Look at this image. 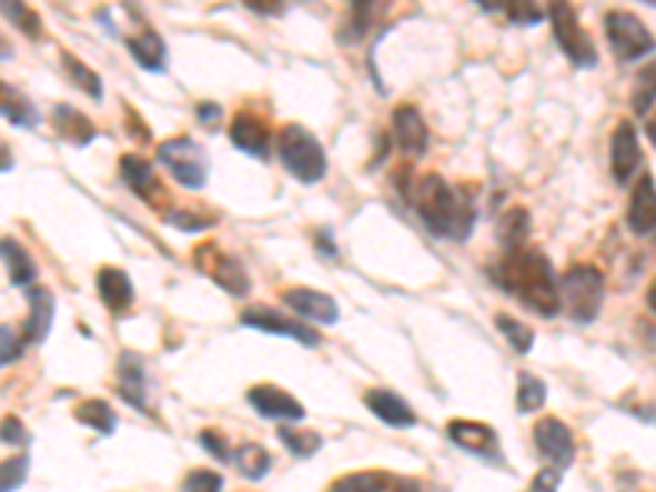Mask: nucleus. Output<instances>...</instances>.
<instances>
[{
	"instance_id": "9",
	"label": "nucleus",
	"mask_w": 656,
	"mask_h": 492,
	"mask_svg": "<svg viewBox=\"0 0 656 492\" xmlns=\"http://www.w3.org/2000/svg\"><path fill=\"white\" fill-rule=\"evenodd\" d=\"M194 267H198L201 273H208L223 292H230V295H236V299L250 292V277H246L243 263H240L236 257L218 250V247H211V243L201 247V250H194Z\"/></svg>"
},
{
	"instance_id": "53",
	"label": "nucleus",
	"mask_w": 656,
	"mask_h": 492,
	"mask_svg": "<svg viewBox=\"0 0 656 492\" xmlns=\"http://www.w3.org/2000/svg\"><path fill=\"white\" fill-rule=\"evenodd\" d=\"M654 237H656V233H654Z\"/></svg>"
},
{
	"instance_id": "6",
	"label": "nucleus",
	"mask_w": 656,
	"mask_h": 492,
	"mask_svg": "<svg viewBox=\"0 0 656 492\" xmlns=\"http://www.w3.org/2000/svg\"><path fill=\"white\" fill-rule=\"evenodd\" d=\"M158 161L171 171V178L188 188V191H201L208 184V171H211V158L208 151L194 139H168L158 144Z\"/></svg>"
},
{
	"instance_id": "24",
	"label": "nucleus",
	"mask_w": 656,
	"mask_h": 492,
	"mask_svg": "<svg viewBox=\"0 0 656 492\" xmlns=\"http://www.w3.org/2000/svg\"><path fill=\"white\" fill-rule=\"evenodd\" d=\"M125 47H129V53L135 57V63L148 72H164V63H168V47H164V40L145 27V30H139V33H132L129 40H125Z\"/></svg>"
},
{
	"instance_id": "52",
	"label": "nucleus",
	"mask_w": 656,
	"mask_h": 492,
	"mask_svg": "<svg viewBox=\"0 0 656 492\" xmlns=\"http://www.w3.org/2000/svg\"><path fill=\"white\" fill-rule=\"evenodd\" d=\"M644 3H650V7H656V0H644Z\"/></svg>"
},
{
	"instance_id": "16",
	"label": "nucleus",
	"mask_w": 656,
	"mask_h": 492,
	"mask_svg": "<svg viewBox=\"0 0 656 492\" xmlns=\"http://www.w3.org/2000/svg\"><path fill=\"white\" fill-rule=\"evenodd\" d=\"M391 129H394L397 148H401L407 158H421V154L427 151L431 132H427L424 116H421L414 106H397L394 116H391Z\"/></svg>"
},
{
	"instance_id": "32",
	"label": "nucleus",
	"mask_w": 656,
	"mask_h": 492,
	"mask_svg": "<svg viewBox=\"0 0 656 492\" xmlns=\"http://www.w3.org/2000/svg\"><path fill=\"white\" fill-rule=\"evenodd\" d=\"M63 72L73 79V86H79L89 99H95V102H102V79H99V72H92L82 60H75L73 53H63Z\"/></svg>"
},
{
	"instance_id": "39",
	"label": "nucleus",
	"mask_w": 656,
	"mask_h": 492,
	"mask_svg": "<svg viewBox=\"0 0 656 492\" xmlns=\"http://www.w3.org/2000/svg\"><path fill=\"white\" fill-rule=\"evenodd\" d=\"M181 490H188V492H194V490L218 492V490H223V476H220V473H214V470H191V473L184 476Z\"/></svg>"
},
{
	"instance_id": "37",
	"label": "nucleus",
	"mask_w": 656,
	"mask_h": 492,
	"mask_svg": "<svg viewBox=\"0 0 656 492\" xmlns=\"http://www.w3.org/2000/svg\"><path fill=\"white\" fill-rule=\"evenodd\" d=\"M27 473H30V456L27 453L23 456H13V460H3V466H0V490H20L23 480H27Z\"/></svg>"
},
{
	"instance_id": "23",
	"label": "nucleus",
	"mask_w": 656,
	"mask_h": 492,
	"mask_svg": "<svg viewBox=\"0 0 656 492\" xmlns=\"http://www.w3.org/2000/svg\"><path fill=\"white\" fill-rule=\"evenodd\" d=\"M119 174H122V181L129 184V191L132 194H139V198H145L154 204V198L161 194V188H158V174L151 171V164H148L145 158H139V154H122V161H119Z\"/></svg>"
},
{
	"instance_id": "46",
	"label": "nucleus",
	"mask_w": 656,
	"mask_h": 492,
	"mask_svg": "<svg viewBox=\"0 0 656 492\" xmlns=\"http://www.w3.org/2000/svg\"><path fill=\"white\" fill-rule=\"evenodd\" d=\"M125 116H129V129H132L135 141H151V132H148V125H142V119L135 116V109H125Z\"/></svg>"
},
{
	"instance_id": "1",
	"label": "nucleus",
	"mask_w": 656,
	"mask_h": 492,
	"mask_svg": "<svg viewBox=\"0 0 656 492\" xmlns=\"http://www.w3.org/2000/svg\"><path fill=\"white\" fill-rule=\"evenodd\" d=\"M493 277L525 309H532L545 319H555L565 309L562 305V282L542 250L509 247L506 257L499 260V267H493Z\"/></svg>"
},
{
	"instance_id": "42",
	"label": "nucleus",
	"mask_w": 656,
	"mask_h": 492,
	"mask_svg": "<svg viewBox=\"0 0 656 492\" xmlns=\"http://www.w3.org/2000/svg\"><path fill=\"white\" fill-rule=\"evenodd\" d=\"M3 443L10 446H30V433H27V426L17 421V418H3Z\"/></svg>"
},
{
	"instance_id": "28",
	"label": "nucleus",
	"mask_w": 656,
	"mask_h": 492,
	"mask_svg": "<svg viewBox=\"0 0 656 492\" xmlns=\"http://www.w3.org/2000/svg\"><path fill=\"white\" fill-rule=\"evenodd\" d=\"M545 398H548L545 381L532 371H518V391H515L518 414H538L545 408Z\"/></svg>"
},
{
	"instance_id": "47",
	"label": "nucleus",
	"mask_w": 656,
	"mask_h": 492,
	"mask_svg": "<svg viewBox=\"0 0 656 492\" xmlns=\"http://www.w3.org/2000/svg\"><path fill=\"white\" fill-rule=\"evenodd\" d=\"M377 3H381V0H352V7H355V13H359L362 27H365L367 20H371V13L377 10Z\"/></svg>"
},
{
	"instance_id": "34",
	"label": "nucleus",
	"mask_w": 656,
	"mask_h": 492,
	"mask_svg": "<svg viewBox=\"0 0 656 492\" xmlns=\"http://www.w3.org/2000/svg\"><path fill=\"white\" fill-rule=\"evenodd\" d=\"M0 7H3V17H7V23H13L23 37H40L43 33V23H40V17L23 3V0H0Z\"/></svg>"
},
{
	"instance_id": "18",
	"label": "nucleus",
	"mask_w": 656,
	"mask_h": 492,
	"mask_svg": "<svg viewBox=\"0 0 656 492\" xmlns=\"http://www.w3.org/2000/svg\"><path fill=\"white\" fill-rule=\"evenodd\" d=\"M627 223L637 237H654L656 233V181L654 174H647V171L634 188V198H630V208H627Z\"/></svg>"
},
{
	"instance_id": "33",
	"label": "nucleus",
	"mask_w": 656,
	"mask_h": 492,
	"mask_svg": "<svg viewBox=\"0 0 656 492\" xmlns=\"http://www.w3.org/2000/svg\"><path fill=\"white\" fill-rule=\"evenodd\" d=\"M280 443L290 450L292 456L309 460L322 450V436L315 430H292V426H280Z\"/></svg>"
},
{
	"instance_id": "17",
	"label": "nucleus",
	"mask_w": 656,
	"mask_h": 492,
	"mask_svg": "<svg viewBox=\"0 0 656 492\" xmlns=\"http://www.w3.org/2000/svg\"><path fill=\"white\" fill-rule=\"evenodd\" d=\"M365 408L377 418V421H384L387 426H397V430L417 423L414 408H411L401 394L384 391V388H371V391H365Z\"/></svg>"
},
{
	"instance_id": "22",
	"label": "nucleus",
	"mask_w": 656,
	"mask_h": 492,
	"mask_svg": "<svg viewBox=\"0 0 656 492\" xmlns=\"http://www.w3.org/2000/svg\"><path fill=\"white\" fill-rule=\"evenodd\" d=\"M335 492H381V490H424L421 480H404L391 473H349L332 483Z\"/></svg>"
},
{
	"instance_id": "20",
	"label": "nucleus",
	"mask_w": 656,
	"mask_h": 492,
	"mask_svg": "<svg viewBox=\"0 0 656 492\" xmlns=\"http://www.w3.org/2000/svg\"><path fill=\"white\" fill-rule=\"evenodd\" d=\"M95 289H99V299L109 312H129L132 302H135V285L129 280L125 270H115V267H102L95 273Z\"/></svg>"
},
{
	"instance_id": "41",
	"label": "nucleus",
	"mask_w": 656,
	"mask_h": 492,
	"mask_svg": "<svg viewBox=\"0 0 656 492\" xmlns=\"http://www.w3.org/2000/svg\"><path fill=\"white\" fill-rule=\"evenodd\" d=\"M198 440H201V446H204L211 456H218L220 463H226V460L233 456V450L226 446L223 433H218V430H201V433H198Z\"/></svg>"
},
{
	"instance_id": "27",
	"label": "nucleus",
	"mask_w": 656,
	"mask_h": 492,
	"mask_svg": "<svg viewBox=\"0 0 656 492\" xmlns=\"http://www.w3.org/2000/svg\"><path fill=\"white\" fill-rule=\"evenodd\" d=\"M230 463H236L240 476H246L250 483H256V480H263V476L270 473L273 456H270L260 443H243V446H236V450H233Z\"/></svg>"
},
{
	"instance_id": "43",
	"label": "nucleus",
	"mask_w": 656,
	"mask_h": 492,
	"mask_svg": "<svg viewBox=\"0 0 656 492\" xmlns=\"http://www.w3.org/2000/svg\"><path fill=\"white\" fill-rule=\"evenodd\" d=\"M178 230H188V233H194V230H204L211 220H204V217H194L191 211H174L171 217H168Z\"/></svg>"
},
{
	"instance_id": "51",
	"label": "nucleus",
	"mask_w": 656,
	"mask_h": 492,
	"mask_svg": "<svg viewBox=\"0 0 656 492\" xmlns=\"http://www.w3.org/2000/svg\"><path fill=\"white\" fill-rule=\"evenodd\" d=\"M650 139L656 141V122H650Z\"/></svg>"
},
{
	"instance_id": "29",
	"label": "nucleus",
	"mask_w": 656,
	"mask_h": 492,
	"mask_svg": "<svg viewBox=\"0 0 656 492\" xmlns=\"http://www.w3.org/2000/svg\"><path fill=\"white\" fill-rule=\"evenodd\" d=\"M3 119H7L10 125H17V129H33V125L40 122L33 102H30L23 92L10 89V86H3Z\"/></svg>"
},
{
	"instance_id": "2",
	"label": "nucleus",
	"mask_w": 656,
	"mask_h": 492,
	"mask_svg": "<svg viewBox=\"0 0 656 492\" xmlns=\"http://www.w3.org/2000/svg\"><path fill=\"white\" fill-rule=\"evenodd\" d=\"M411 204H414V211L421 213L424 227L437 237L466 240L473 223H476L473 201H463L440 174H424L411 188Z\"/></svg>"
},
{
	"instance_id": "31",
	"label": "nucleus",
	"mask_w": 656,
	"mask_h": 492,
	"mask_svg": "<svg viewBox=\"0 0 656 492\" xmlns=\"http://www.w3.org/2000/svg\"><path fill=\"white\" fill-rule=\"evenodd\" d=\"M630 106H634V112L640 116V119H647L650 112H654L656 106V60L654 63H647L640 76H637V82H634V92H630Z\"/></svg>"
},
{
	"instance_id": "19",
	"label": "nucleus",
	"mask_w": 656,
	"mask_h": 492,
	"mask_svg": "<svg viewBox=\"0 0 656 492\" xmlns=\"http://www.w3.org/2000/svg\"><path fill=\"white\" fill-rule=\"evenodd\" d=\"M230 141L243 154H253V158H266L270 154V129H266V122L260 116L236 112L233 122H230Z\"/></svg>"
},
{
	"instance_id": "49",
	"label": "nucleus",
	"mask_w": 656,
	"mask_h": 492,
	"mask_svg": "<svg viewBox=\"0 0 656 492\" xmlns=\"http://www.w3.org/2000/svg\"><path fill=\"white\" fill-rule=\"evenodd\" d=\"M486 13H496V10H503L506 7V0H476Z\"/></svg>"
},
{
	"instance_id": "15",
	"label": "nucleus",
	"mask_w": 656,
	"mask_h": 492,
	"mask_svg": "<svg viewBox=\"0 0 656 492\" xmlns=\"http://www.w3.org/2000/svg\"><path fill=\"white\" fill-rule=\"evenodd\" d=\"M27 302H30V312H27V322H23V339H27V345H43L50 329H53L57 299L47 285H30Z\"/></svg>"
},
{
	"instance_id": "48",
	"label": "nucleus",
	"mask_w": 656,
	"mask_h": 492,
	"mask_svg": "<svg viewBox=\"0 0 656 492\" xmlns=\"http://www.w3.org/2000/svg\"><path fill=\"white\" fill-rule=\"evenodd\" d=\"M198 119H204V125H214V119H220L218 106H198Z\"/></svg>"
},
{
	"instance_id": "45",
	"label": "nucleus",
	"mask_w": 656,
	"mask_h": 492,
	"mask_svg": "<svg viewBox=\"0 0 656 492\" xmlns=\"http://www.w3.org/2000/svg\"><path fill=\"white\" fill-rule=\"evenodd\" d=\"M558 483H562V470L548 466V470H542V473L532 480V490H558Z\"/></svg>"
},
{
	"instance_id": "30",
	"label": "nucleus",
	"mask_w": 656,
	"mask_h": 492,
	"mask_svg": "<svg viewBox=\"0 0 656 492\" xmlns=\"http://www.w3.org/2000/svg\"><path fill=\"white\" fill-rule=\"evenodd\" d=\"M75 421L89 426V430H95V433H102V436L115 433V411L105 401H82L75 408Z\"/></svg>"
},
{
	"instance_id": "4",
	"label": "nucleus",
	"mask_w": 656,
	"mask_h": 492,
	"mask_svg": "<svg viewBox=\"0 0 656 492\" xmlns=\"http://www.w3.org/2000/svg\"><path fill=\"white\" fill-rule=\"evenodd\" d=\"M558 282H562V305L568 319L578 325H591L601 315V302H604L601 270L591 263H575L572 270H565V277Z\"/></svg>"
},
{
	"instance_id": "3",
	"label": "nucleus",
	"mask_w": 656,
	"mask_h": 492,
	"mask_svg": "<svg viewBox=\"0 0 656 492\" xmlns=\"http://www.w3.org/2000/svg\"><path fill=\"white\" fill-rule=\"evenodd\" d=\"M276 154L283 161V168L290 171L295 181L302 184H319L329 171V158L325 148L319 144V139L302 129V125H283L276 135Z\"/></svg>"
},
{
	"instance_id": "35",
	"label": "nucleus",
	"mask_w": 656,
	"mask_h": 492,
	"mask_svg": "<svg viewBox=\"0 0 656 492\" xmlns=\"http://www.w3.org/2000/svg\"><path fill=\"white\" fill-rule=\"evenodd\" d=\"M528 227H532V220H528V213L522 211V208H512L499 217V240H503V247L509 250V247H522L525 240H528Z\"/></svg>"
},
{
	"instance_id": "8",
	"label": "nucleus",
	"mask_w": 656,
	"mask_h": 492,
	"mask_svg": "<svg viewBox=\"0 0 656 492\" xmlns=\"http://www.w3.org/2000/svg\"><path fill=\"white\" fill-rule=\"evenodd\" d=\"M240 325L246 329H256V332H266V335H283V339H292L305 349H315L322 339L319 332H312L305 322H295V319H286L280 315L276 309H266V305H250L240 312Z\"/></svg>"
},
{
	"instance_id": "44",
	"label": "nucleus",
	"mask_w": 656,
	"mask_h": 492,
	"mask_svg": "<svg viewBox=\"0 0 656 492\" xmlns=\"http://www.w3.org/2000/svg\"><path fill=\"white\" fill-rule=\"evenodd\" d=\"M253 13H260V17H276V13H283V7H286V0H243Z\"/></svg>"
},
{
	"instance_id": "12",
	"label": "nucleus",
	"mask_w": 656,
	"mask_h": 492,
	"mask_svg": "<svg viewBox=\"0 0 656 492\" xmlns=\"http://www.w3.org/2000/svg\"><path fill=\"white\" fill-rule=\"evenodd\" d=\"M640 139H637V129L630 122H620L610 135V178L624 188L630 184V178L640 171Z\"/></svg>"
},
{
	"instance_id": "14",
	"label": "nucleus",
	"mask_w": 656,
	"mask_h": 492,
	"mask_svg": "<svg viewBox=\"0 0 656 492\" xmlns=\"http://www.w3.org/2000/svg\"><path fill=\"white\" fill-rule=\"evenodd\" d=\"M246 401H250V408H253L260 418H266V421L283 423L302 421V418H305L302 401H295L292 394L273 388V384H256V388H250V391H246Z\"/></svg>"
},
{
	"instance_id": "13",
	"label": "nucleus",
	"mask_w": 656,
	"mask_h": 492,
	"mask_svg": "<svg viewBox=\"0 0 656 492\" xmlns=\"http://www.w3.org/2000/svg\"><path fill=\"white\" fill-rule=\"evenodd\" d=\"M283 305H290L295 315L315 322V325H335L339 322V305L332 295L309 289V285H292L283 289Z\"/></svg>"
},
{
	"instance_id": "7",
	"label": "nucleus",
	"mask_w": 656,
	"mask_h": 492,
	"mask_svg": "<svg viewBox=\"0 0 656 492\" xmlns=\"http://www.w3.org/2000/svg\"><path fill=\"white\" fill-rule=\"evenodd\" d=\"M604 33H607V43L620 63H637L656 50L654 33L644 27L640 17H634L627 10H610L604 17Z\"/></svg>"
},
{
	"instance_id": "50",
	"label": "nucleus",
	"mask_w": 656,
	"mask_h": 492,
	"mask_svg": "<svg viewBox=\"0 0 656 492\" xmlns=\"http://www.w3.org/2000/svg\"><path fill=\"white\" fill-rule=\"evenodd\" d=\"M647 305H650V312L656 315V280L650 282V289H647Z\"/></svg>"
},
{
	"instance_id": "21",
	"label": "nucleus",
	"mask_w": 656,
	"mask_h": 492,
	"mask_svg": "<svg viewBox=\"0 0 656 492\" xmlns=\"http://www.w3.org/2000/svg\"><path fill=\"white\" fill-rule=\"evenodd\" d=\"M119 394H122V401L125 404H132V408H139V411H145L148 404V388H145V364H142V358L135 352H122L119 354Z\"/></svg>"
},
{
	"instance_id": "40",
	"label": "nucleus",
	"mask_w": 656,
	"mask_h": 492,
	"mask_svg": "<svg viewBox=\"0 0 656 492\" xmlns=\"http://www.w3.org/2000/svg\"><path fill=\"white\" fill-rule=\"evenodd\" d=\"M23 335H17L10 325H0V364H13L23 352Z\"/></svg>"
},
{
	"instance_id": "36",
	"label": "nucleus",
	"mask_w": 656,
	"mask_h": 492,
	"mask_svg": "<svg viewBox=\"0 0 656 492\" xmlns=\"http://www.w3.org/2000/svg\"><path fill=\"white\" fill-rule=\"evenodd\" d=\"M496 329L503 332V339L509 342L512 352H518V354L532 352V345H535V332H532L528 325H522L518 319H512V315H496Z\"/></svg>"
},
{
	"instance_id": "25",
	"label": "nucleus",
	"mask_w": 656,
	"mask_h": 492,
	"mask_svg": "<svg viewBox=\"0 0 656 492\" xmlns=\"http://www.w3.org/2000/svg\"><path fill=\"white\" fill-rule=\"evenodd\" d=\"M53 129L70 141V144H75V148H85L89 141H95V125L79 109L63 106V102L53 109Z\"/></svg>"
},
{
	"instance_id": "38",
	"label": "nucleus",
	"mask_w": 656,
	"mask_h": 492,
	"mask_svg": "<svg viewBox=\"0 0 656 492\" xmlns=\"http://www.w3.org/2000/svg\"><path fill=\"white\" fill-rule=\"evenodd\" d=\"M506 13H509L512 23H522V27H535L548 17V13H542V7L535 0H506Z\"/></svg>"
},
{
	"instance_id": "10",
	"label": "nucleus",
	"mask_w": 656,
	"mask_h": 492,
	"mask_svg": "<svg viewBox=\"0 0 656 492\" xmlns=\"http://www.w3.org/2000/svg\"><path fill=\"white\" fill-rule=\"evenodd\" d=\"M532 440H535V450L545 456L548 466H555V470L565 473L575 463V436H572V430L562 421L542 418V421L535 423V430H532Z\"/></svg>"
},
{
	"instance_id": "11",
	"label": "nucleus",
	"mask_w": 656,
	"mask_h": 492,
	"mask_svg": "<svg viewBox=\"0 0 656 492\" xmlns=\"http://www.w3.org/2000/svg\"><path fill=\"white\" fill-rule=\"evenodd\" d=\"M446 436L453 446L473 453V456H483V460H493V463H503V446H499V433L496 426L480 421H450L446 423Z\"/></svg>"
},
{
	"instance_id": "5",
	"label": "nucleus",
	"mask_w": 656,
	"mask_h": 492,
	"mask_svg": "<svg viewBox=\"0 0 656 492\" xmlns=\"http://www.w3.org/2000/svg\"><path fill=\"white\" fill-rule=\"evenodd\" d=\"M548 23L555 30V40L562 47V53L578 67V70H591L597 63V50H594V40L591 33L582 27L572 0H548Z\"/></svg>"
},
{
	"instance_id": "26",
	"label": "nucleus",
	"mask_w": 656,
	"mask_h": 492,
	"mask_svg": "<svg viewBox=\"0 0 656 492\" xmlns=\"http://www.w3.org/2000/svg\"><path fill=\"white\" fill-rule=\"evenodd\" d=\"M3 263H7L10 285H17V289H30V285H33V280H37V267H33L30 253H27L17 240H10V237H3Z\"/></svg>"
}]
</instances>
